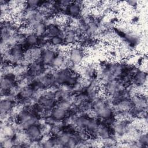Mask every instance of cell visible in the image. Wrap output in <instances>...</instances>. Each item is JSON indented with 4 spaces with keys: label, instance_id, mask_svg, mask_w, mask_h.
<instances>
[{
    "label": "cell",
    "instance_id": "52a82bcc",
    "mask_svg": "<svg viewBox=\"0 0 148 148\" xmlns=\"http://www.w3.org/2000/svg\"><path fill=\"white\" fill-rule=\"evenodd\" d=\"M62 32V28L60 26L56 24H51L47 25V29L46 34L45 35L46 37L49 39L50 38L61 36Z\"/></svg>",
    "mask_w": 148,
    "mask_h": 148
},
{
    "label": "cell",
    "instance_id": "8992f818",
    "mask_svg": "<svg viewBox=\"0 0 148 148\" xmlns=\"http://www.w3.org/2000/svg\"><path fill=\"white\" fill-rule=\"evenodd\" d=\"M40 38L38 36L35 34L32 33L25 36V40L23 45L24 47L27 46L29 49L35 46H39L40 45Z\"/></svg>",
    "mask_w": 148,
    "mask_h": 148
},
{
    "label": "cell",
    "instance_id": "277c9868",
    "mask_svg": "<svg viewBox=\"0 0 148 148\" xmlns=\"http://www.w3.org/2000/svg\"><path fill=\"white\" fill-rule=\"evenodd\" d=\"M15 107V101L9 97L1 99L0 104L1 114H9Z\"/></svg>",
    "mask_w": 148,
    "mask_h": 148
},
{
    "label": "cell",
    "instance_id": "6da1fadb",
    "mask_svg": "<svg viewBox=\"0 0 148 148\" xmlns=\"http://www.w3.org/2000/svg\"><path fill=\"white\" fill-rule=\"evenodd\" d=\"M58 47L50 46L49 47L42 49L40 60L43 64L49 65H50L53 60L57 55Z\"/></svg>",
    "mask_w": 148,
    "mask_h": 148
},
{
    "label": "cell",
    "instance_id": "9c48e42d",
    "mask_svg": "<svg viewBox=\"0 0 148 148\" xmlns=\"http://www.w3.org/2000/svg\"><path fill=\"white\" fill-rule=\"evenodd\" d=\"M48 42L50 46L55 47H58L64 45V39L61 36H56L50 38Z\"/></svg>",
    "mask_w": 148,
    "mask_h": 148
},
{
    "label": "cell",
    "instance_id": "ba28073f",
    "mask_svg": "<svg viewBox=\"0 0 148 148\" xmlns=\"http://www.w3.org/2000/svg\"><path fill=\"white\" fill-rule=\"evenodd\" d=\"M47 25L44 22H39L35 24L33 27L34 33L40 38H42L46 34Z\"/></svg>",
    "mask_w": 148,
    "mask_h": 148
},
{
    "label": "cell",
    "instance_id": "5b68a950",
    "mask_svg": "<svg viewBox=\"0 0 148 148\" xmlns=\"http://www.w3.org/2000/svg\"><path fill=\"white\" fill-rule=\"evenodd\" d=\"M68 112L58 106L54 107L51 110L50 115L57 121H61L65 120L68 116Z\"/></svg>",
    "mask_w": 148,
    "mask_h": 148
},
{
    "label": "cell",
    "instance_id": "3957f363",
    "mask_svg": "<svg viewBox=\"0 0 148 148\" xmlns=\"http://www.w3.org/2000/svg\"><path fill=\"white\" fill-rule=\"evenodd\" d=\"M25 131L28 138L32 141H37L38 139H41L43 136L42 126L38 123L31 125Z\"/></svg>",
    "mask_w": 148,
    "mask_h": 148
},
{
    "label": "cell",
    "instance_id": "7a4b0ae2",
    "mask_svg": "<svg viewBox=\"0 0 148 148\" xmlns=\"http://www.w3.org/2000/svg\"><path fill=\"white\" fill-rule=\"evenodd\" d=\"M83 7L82 1H72L65 10V14L71 18H78Z\"/></svg>",
    "mask_w": 148,
    "mask_h": 148
}]
</instances>
